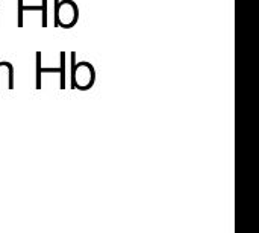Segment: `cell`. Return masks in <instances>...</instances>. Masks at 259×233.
Here are the masks:
<instances>
[{"label": "cell", "mask_w": 259, "mask_h": 233, "mask_svg": "<svg viewBox=\"0 0 259 233\" xmlns=\"http://www.w3.org/2000/svg\"><path fill=\"white\" fill-rule=\"evenodd\" d=\"M71 58V74H70V88L71 89H80V91H87L94 85L96 80V70L94 67L87 62H76V52H71L70 55Z\"/></svg>", "instance_id": "6da1fadb"}, {"label": "cell", "mask_w": 259, "mask_h": 233, "mask_svg": "<svg viewBox=\"0 0 259 233\" xmlns=\"http://www.w3.org/2000/svg\"><path fill=\"white\" fill-rule=\"evenodd\" d=\"M53 14L55 26H61L64 29L73 27L79 20V8L74 0H55Z\"/></svg>", "instance_id": "7a4b0ae2"}, {"label": "cell", "mask_w": 259, "mask_h": 233, "mask_svg": "<svg viewBox=\"0 0 259 233\" xmlns=\"http://www.w3.org/2000/svg\"><path fill=\"white\" fill-rule=\"evenodd\" d=\"M17 6H18V12H17L18 27H23V14H24V11H41V5H38V6H24L23 0H18Z\"/></svg>", "instance_id": "3957f363"}, {"label": "cell", "mask_w": 259, "mask_h": 233, "mask_svg": "<svg viewBox=\"0 0 259 233\" xmlns=\"http://www.w3.org/2000/svg\"><path fill=\"white\" fill-rule=\"evenodd\" d=\"M65 52H61V89H65Z\"/></svg>", "instance_id": "277c9868"}, {"label": "cell", "mask_w": 259, "mask_h": 233, "mask_svg": "<svg viewBox=\"0 0 259 233\" xmlns=\"http://www.w3.org/2000/svg\"><path fill=\"white\" fill-rule=\"evenodd\" d=\"M36 89H41V52H36Z\"/></svg>", "instance_id": "5b68a950"}, {"label": "cell", "mask_w": 259, "mask_h": 233, "mask_svg": "<svg viewBox=\"0 0 259 233\" xmlns=\"http://www.w3.org/2000/svg\"><path fill=\"white\" fill-rule=\"evenodd\" d=\"M41 26H47V0H41Z\"/></svg>", "instance_id": "8992f818"}]
</instances>
